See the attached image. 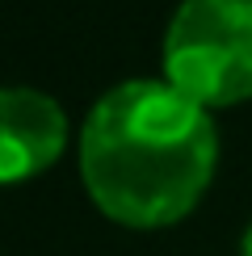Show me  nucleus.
I'll use <instances>...</instances> for the list:
<instances>
[{
	"instance_id": "3",
	"label": "nucleus",
	"mask_w": 252,
	"mask_h": 256,
	"mask_svg": "<svg viewBox=\"0 0 252 256\" xmlns=\"http://www.w3.org/2000/svg\"><path fill=\"white\" fill-rule=\"evenodd\" d=\"M68 147V114L38 88H0V185L46 172Z\"/></svg>"
},
{
	"instance_id": "1",
	"label": "nucleus",
	"mask_w": 252,
	"mask_h": 256,
	"mask_svg": "<svg viewBox=\"0 0 252 256\" xmlns=\"http://www.w3.org/2000/svg\"><path fill=\"white\" fill-rule=\"evenodd\" d=\"M218 164L210 110L168 80H126L88 110L80 176L105 218L134 231L181 222Z\"/></svg>"
},
{
	"instance_id": "4",
	"label": "nucleus",
	"mask_w": 252,
	"mask_h": 256,
	"mask_svg": "<svg viewBox=\"0 0 252 256\" xmlns=\"http://www.w3.org/2000/svg\"><path fill=\"white\" fill-rule=\"evenodd\" d=\"M240 256H252V222H248V231H244V240H240Z\"/></svg>"
},
{
	"instance_id": "2",
	"label": "nucleus",
	"mask_w": 252,
	"mask_h": 256,
	"mask_svg": "<svg viewBox=\"0 0 252 256\" xmlns=\"http://www.w3.org/2000/svg\"><path fill=\"white\" fill-rule=\"evenodd\" d=\"M164 80L206 110L252 97V0H181L164 34Z\"/></svg>"
}]
</instances>
